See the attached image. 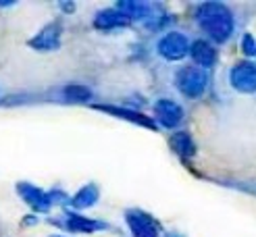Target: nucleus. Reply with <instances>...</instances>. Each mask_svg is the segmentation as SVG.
Wrapping results in <instances>:
<instances>
[{
	"label": "nucleus",
	"mask_w": 256,
	"mask_h": 237,
	"mask_svg": "<svg viewBox=\"0 0 256 237\" xmlns=\"http://www.w3.org/2000/svg\"><path fill=\"white\" fill-rule=\"evenodd\" d=\"M242 52L248 58H256V37L252 33H244L242 37Z\"/></svg>",
	"instance_id": "16"
},
{
	"label": "nucleus",
	"mask_w": 256,
	"mask_h": 237,
	"mask_svg": "<svg viewBox=\"0 0 256 237\" xmlns=\"http://www.w3.org/2000/svg\"><path fill=\"white\" fill-rule=\"evenodd\" d=\"M132 23L130 17H125L123 12L114 6V8H102L96 12V17L92 21V25L100 31H112V29H121L127 27Z\"/></svg>",
	"instance_id": "11"
},
{
	"label": "nucleus",
	"mask_w": 256,
	"mask_h": 237,
	"mask_svg": "<svg viewBox=\"0 0 256 237\" xmlns=\"http://www.w3.org/2000/svg\"><path fill=\"white\" fill-rule=\"evenodd\" d=\"M15 190H17V194H19V198L23 200V202L28 204L34 212H38V215H48L50 208L54 206L52 194L40 190V187L30 183V181H19L15 185Z\"/></svg>",
	"instance_id": "3"
},
{
	"label": "nucleus",
	"mask_w": 256,
	"mask_h": 237,
	"mask_svg": "<svg viewBox=\"0 0 256 237\" xmlns=\"http://www.w3.org/2000/svg\"><path fill=\"white\" fill-rule=\"evenodd\" d=\"M50 237H65V235H50Z\"/></svg>",
	"instance_id": "19"
},
{
	"label": "nucleus",
	"mask_w": 256,
	"mask_h": 237,
	"mask_svg": "<svg viewBox=\"0 0 256 237\" xmlns=\"http://www.w3.org/2000/svg\"><path fill=\"white\" fill-rule=\"evenodd\" d=\"M184 108L171 98H160L154 102V121L162 125L164 129H175L184 121Z\"/></svg>",
	"instance_id": "8"
},
{
	"label": "nucleus",
	"mask_w": 256,
	"mask_h": 237,
	"mask_svg": "<svg viewBox=\"0 0 256 237\" xmlns=\"http://www.w3.org/2000/svg\"><path fill=\"white\" fill-rule=\"evenodd\" d=\"M196 23L216 44H225L236 31L234 12L223 2H202L196 8Z\"/></svg>",
	"instance_id": "1"
},
{
	"label": "nucleus",
	"mask_w": 256,
	"mask_h": 237,
	"mask_svg": "<svg viewBox=\"0 0 256 237\" xmlns=\"http://www.w3.org/2000/svg\"><path fill=\"white\" fill-rule=\"evenodd\" d=\"M169 146L171 150L184 160H190L196 156V144H194V137H192L188 131H175L169 137Z\"/></svg>",
	"instance_id": "13"
},
{
	"label": "nucleus",
	"mask_w": 256,
	"mask_h": 237,
	"mask_svg": "<svg viewBox=\"0 0 256 237\" xmlns=\"http://www.w3.org/2000/svg\"><path fill=\"white\" fill-rule=\"evenodd\" d=\"M190 40H188V35L182 33V31H167L164 33L158 44H156V50H158V54L164 58V60H182L190 54Z\"/></svg>",
	"instance_id": "5"
},
{
	"label": "nucleus",
	"mask_w": 256,
	"mask_h": 237,
	"mask_svg": "<svg viewBox=\"0 0 256 237\" xmlns=\"http://www.w3.org/2000/svg\"><path fill=\"white\" fill-rule=\"evenodd\" d=\"M60 96H62V100H67V102L80 104V102H88V100L92 98V90L84 83H67L60 90Z\"/></svg>",
	"instance_id": "15"
},
{
	"label": "nucleus",
	"mask_w": 256,
	"mask_h": 237,
	"mask_svg": "<svg viewBox=\"0 0 256 237\" xmlns=\"http://www.w3.org/2000/svg\"><path fill=\"white\" fill-rule=\"evenodd\" d=\"M167 237H182V235H177V233H169Z\"/></svg>",
	"instance_id": "18"
},
{
	"label": "nucleus",
	"mask_w": 256,
	"mask_h": 237,
	"mask_svg": "<svg viewBox=\"0 0 256 237\" xmlns=\"http://www.w3.org/2000/svg\"><path fill=\"white\" fill-rule=\"evenodd\" d=\"M60 8L65 10V12H73L75 10V4L73 2H60Z\"/></svg>",
	"instance_id": "17"
},
{
	"label": "nucleus",
	"mask_w": 256,
	"mask_h": 237,
	"mask_svg": "<svg viewBox=\"0 0 256 237\" xmlns=\"http://www.w3.org/2000/svg\"><path fill=\"white\" fill-rule=\"evenodd\" d=\"M62 227L67 231H73V233H98V231L108 229V225L102 223V221H96V219L84 217L80 212L69 210L65 215V221H62Z\"/></svg>",
	"instance_id": "10"
},
{
	"label": "nucleus",
	"mask_w": 256,
	"mask_h": 237,
	"mask_svg": "<svg viewBox=\"0 0 256 237\" xmlns=\"http://www.w3.org/2000/svg\"><path fill=\"white\" fill-rule=\"evenodd\" d=\"M125 223L132 231V237H160L158 221L140 208H130L125 212Z\"/></svg>",
	"instance_id": "4"
},
{
	"label": "nucleus",
	"mask_w": 256,
	"mask_h": 237,
	"mask_svg": "<svg viewBox=\"0 0 256 237\" xmlns=\"http://www.w3.org/2000/svg\"><path fill=\"white\" fill-rule=\"evenodd\" d=\"M98 198H100L98 185H96V183H86L82 190H78V192L71 196L69 204H71L75 210H86V208H92V206L98 202Z\"/></svg>",
	"instance_id": "14"
},
{
	"label": "nucleus",
	"mask_w": 256,
	"mask_h": 237,
	"mask_svg": "<svg viewBox=\"0 0 256 237\" xmlns=\"http://www.w3.org/2000/svg\"><path fill=\"white\" fill-rule=\"evenodd\" d=\"M60 37H62V23L50 21L34 37H30L28 46L36 50V52H52V50L60 46Z\"/></svg>",
	"instance_id": "7"
},
{
	"label": "nucleus",
	"mask_w": 256,
	"mask_h": 237,
	"mask_svg": "<svg viewBox=\"0 0 256 237\" xmlns=\"http://www.w3.org/2000/svg\"><path fill=\"white\" fill-rule=\"evenodd\" d=\"M175 85L186 98H200L208 87V73L196 65L182 67L175 73Z\"/></svg>",
	"instance_id": "2"
},
{
	"label": "nucleus",
	"mask_w": 256,
	"mask_h": 237,
	"mask_svg": "<svg viewBox=\"0 0 256 237\" xmlns=\"http://www.w3.org/2000/svg\"><path fill=\"white\" fill-rule=\"evenodd\" d=\"M190 56L192 60H194V65L200 67V69H210L214 67L216 58H219V54H216L214 46L208 42V40H194L190 46Z\"/></svg>",
	"instance_id": "12"
},
{
	"label": "nucleus",
	"mask_w": 256,
	"mask_h": 237,
	"mask_svg": "<svg viewBox=\"0 0 256 237\" xmlns=\"http://www.w3.org/2000/svg\"><path fill=\"white\" fill-rule=\"evenodd\" d=\"M96 110H102V112H108V115L117 117V119H123V121H130L134 125H140V127H146V129H156V121L152 117H146L144 112H138V110H132V108H123V106H110V104H94Z\"/></svg>",
	"instance_id": "9"
},
{
	"label": "nucleus",
	"mask_w": 256,
	"mask_h": 237,
	"mask_svg": "<svg viewBox=\"0 0 256 237\" xmlns=\"http://www.w3.org/2000/svg\"><path fill=\"white\" fill-rule=\"evenodd\" d=\"M229 83L240 94L256 92V65L252 60H240L229 71Z\"/></svg>",
	"instance_id": "6"
}]
</instances>
